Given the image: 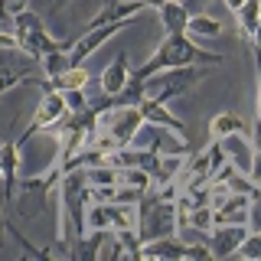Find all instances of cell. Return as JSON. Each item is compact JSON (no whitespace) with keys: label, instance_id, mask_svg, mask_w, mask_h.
Here are the masks:
<instances>
[{"label":"cell","instance_id":"7","mask_svg":"<svg viewBox=\"0 0 261 261\" xmlns=\"http://www.w3.org/2000/svg\"><path fill=\"white\" fill-rule=\"evenodd\" d=\"M137 111L144 114V124H150V127H163V130H170V134H176V137H183L186 141V121L183 118H176L173 111L167 108L163 101H157V98H150V95H144V101L137 105Z\"/></svg>","mask_w":261,"mask_h":261},{"label":"cell","instance_id":"29","mask_svg":"<svg viewBox=\"0 0 261 261\" xmlns=\"http://www.w3.org/2000/svg\"><path fill=\"white\" fill-rule=\"evenodd\" d=\"M0 186H4V173H0Z\"/></svg>","mask_w":261,"mask_h":261},{"label":"cell","instance_id":"27","mask_svg":"<svg viewBox=\"0 0 261 261\" xmlns=\"http://www.w3.org/2000/svg\"><path fill=\"white\" fill-rule=\"evenodd\" d=\"M144 4H147V7H157V10H160V7H163V4H170V0H144Z\"/></svg>","mask_w":261,"mask_h":261},{"label":"cell","instance_id":"28","mask_svg":"<svg viewBox=\"0 0 261 261\" xmlns=\"http://www.w3.org/2000/svg\"><path fill=\"white\" fill-rule=\"evenodd\" d=\"M65 4H69V0H53V13H59Z\"/></svg>","mask_w":261,"mask_h":261},{"label":"cell","instance_id":"5","mask_svg":"<svg viewBox=\"0 0 261 261\" xmlns=\"http://www.w3.org/2000/svg\"><path fill=\"white\" fill-rule=\"evenodd\" d=\"M85 225L105 228V232H124V228H130V206H121V202H88Z\"/></svg>","mask_w":261,"mask_h":261},{"label":"cell","instance_id":"21","mask_svg":"<svg viewBox=\"0 0 261 261\" xmlns=\"http://www.w3.org/2000/svg\"><path fill=\"white\" fill-rule=\"evenodd\" d=\"M23 82H30V75L16 72L13 65H0V95L10 92V88H16V85H23Z\"/></svg>","mask_w":261,"mask_h":261},{"label":"cell","instance_id":"24","mask_svg":"<svg viewBox=\"0 0 261 261\" xmlns=\"http://www.w3.org/2000/svg\"><path fill=\"white\" fill-rule=\"evenodd\" d=\"M248 176L261 186V144H255V157H251V170H248Z\"/></svg>","mask_w":261,"mask_h":261},{"label":"cell","instance_id":"9","mask_svg":"<svg viewBox=\"0 0 261 261\" xmlns=\"http://www.w3.org/2000/svg\"><path fill=\"white\" fill-rule=\"evenodd\" d=\"M144 10H147L144 0H111V4H105L101 10H98L92 20H88L85 30H92V27H108V23H127V20H134V16L144 13Z\"/></svg>","mask_w":261,"mask_h":261},{"label":"cell","instance_id":"22","mask_svg":"<svg viewBox=\"0 0 261 261\" xmlns=\"http://www.w3.org/2000/svg\"><path fill=\"white\" fill-rule=\"evenodd\" d=\"M62 95H65L69 111H85V108H92V101L85 98V88H69V92H62Z\"/></svg>","mask_w":261,"mask_h":261},{"label":"cell","instance_id":"19","mask_svg":"<svg viewBox=\"0 0 261 261\" xmlns=\"http://www.w3.org/2000/svg\"><path fill=\"white\" fill-rule=\"evenodd\" d=\"M39 62H43V72H46V79H53V75H62L65 69H72V62H69V49H56V53H46Z\"/></svg>","mask_w":261,"mask_h":261},{"label":"cell","instance_id":"12","mask_svg":"<svg viewBox=\"0 0 261 261\" xmlns=\"http://www.w3.org/2000/svg\"><path fill=\"white\" fill-rule=\"evenodd\" d=\"M111 232H105V228H88L85 235H79L75 242L69 245V258H79V261H95L101 255V245L108 239Z\"/></svg>","mask_w":261,"mask_h":261},{"label":"cell","instance_id":"14","mask_svg":"<svg viewBox=\"0 0 261 261\" xmlns=\"http://www.w3.org/2000/svg\"><path fill=\"white\" fill-rule=\"evenodd\" d=\"M127 79H130V72H127V56L118 53V56L111 59V65L101 72V95H118L121 88L127 85Z\"/></svg>","mask_w":261,"mask_h":261},{"label":"cell","instance_id":"8","mask_svg":"<svg viewBox=\"0 0 261 261\" xmlns=\"http://www.w3.org/2000/svg\"><path fill=\"white\" fill-rule=\"evenodd\" d=\"M121 30H124V23H108V27H92V30H85L79 39H72L69 62H72V65H82L98 46H105V39H111L114 33H121Z\"/></svg>","mask_w":261,"mask_h":261},{"label":"cell","instance_id":"25","mask_svg":"<svg viewBox=\"0 0 261 261\" xmlns=\"http://www.w3.org/2000/svg\"><path fill=\"white\" fill-rule=\"evenodd\" d=\"M179 4H183V7H186L190 13H196V10H199L202 4H206V0H179Z\"/></svg>","mask_w":261,"mask_h":261},{"label":"cell","instance_id":"3","mask_svg":"<svg viewBox=\"0 0 261 261\" xmlns=\"http://www.w3.org/2000/svg\"><path fill=\"white\" fill-rule=\"evenodd\" d=\"M69 114V105H65V95L62 92H56V88H46L43 92V101L36 105V114L30 118V124H27V130H20V147L30 141V137H36L39 130H46V127H56L59 121Z\"/></svg>","mask_w":261,"mask_h":261},{"label":"cell","instance_id":"15","mask_svg":"<svg viewBox=\"0 0 261 261\" xmlns=\"http://www.w3.org/2000/svg\"><path fill=\"white\" fill-rule=\"evenodd\" d=\"M160 23L167 27V33H186V27H190V10H186L179 0H170V4H163L160 7Z\"/></svg>","mask_w":261,"mask_h":261},{"label":"cell","instance_id":"23","mask_svg":"<svg viewBox=\"0 0 261 261\" xmlns=\"http://www.w3.org/2000/svg\"><path fill=\"white\" fill-rule=\"evenodd\" d=\"M0 49L4 53H20V39L13 36V30H0Z\"/></svg>","mask_w":261,"mask_h":261},{"label":"cell","instance_id":"10","mask_svg":"<svg viewBox=\"0 0 261 261\" xmlns=\"http://www.w3.org/2000/svg\"><path fill=\"white\" fill-rule=\"evenodd\" d=\"M16 170H20V137L0 144V173H4V202L16 199Z\"/></svg>","mask_w":261,"mask_h":261},{"label":"cell","instance_id":"20","mask_svg":"<svg viewBox=\"0 0 261 261\" xmlns=\"http://www.w3.org/2000/svg\"><path fill=\"white\" fill-rule=\"evenodd\" d=\"M239 255L248 258V261H261V228L245 235V242L239 245Z\"/></svg>","mask_w":261,"mask_h":261},{"label":"cell","instance_id":"13","mask_svg":"<svg viewBox=\"0 0 261 261\" xmlns=\"http://www.w3.org/2000/svg\"><path fill=\"white\" fill-rule=\"evenodd\" d=\"M30 82H36L39 88H56V92H69V88H85L88 85V72H85V65H72V69H65L62 75H53V79H30Z\"/></svg>","mask_w":261,"mask_h":261},{"label":"cell","instance_id":"17","mask_svg":"<svg viewBox=\"0 0 261 261\" xmlns=\"http://www.w3.org/2000/svg\"><path fill=\"white\" fill-rule=\"evenodd\" d=\"M235 13H239V23H242L245 39L251 43V36H255V30H258V23H261V0H245Z\"/></svg>","mask_w":261,"mask_h":261},{"label":"cell","instance_id":"26","mask_svg":"<svg viewBox=\"0 0 261 261\" xmlns=\"http://www.w3.org/2000/svg\"><path fill=\"white\" fill-rule=\"evenodd\" d=\"M242 4H245V0H225V7H228V10H232V13H235V10H239V7H242Z\"/></svg>","mask_w":261,"mask_h":261},{"label":"cell","instance_id":"4","mask_svg":"<svg viewBox=\"0 0 261 261\" xmlns=\"http://www.w3.org/2000/svg\"><path fill=\"white\" fill-rule=\"evenodd\" d=\"M206 69H209V65H183V69H163V72H157V92H147V95L167 105L170 98H179V95L190 92L196 82L206 75Z\"/></svg>","mask_w":261,"mask_h":261},{"label":"cell","instance_id":"16","mask_svg":"<svg viewBox=\"0 0 261 261\" xmlns=\"http://www.w3.org/2000/svg\"><path fill=\"white\" fill-rule=\"evenodd\" d=\"M235 130H248V124H245V121H242L235 111H219L216 118H212V124H209V134L216 137V141H222V137L235 134Z\"/></svg>","mask_w":261,"mask_h":261},{"label":"cell","instance_id":"18","mask_svg":"<svg viewBox=\"0 0 261 261\" xmlns=\"http://www.w3.org/2000/svg\"><path fill=\"white\" fill-rule=\"evenodd\" d=\"M186 36H222V23L216 20V16H206V13H193L190 16V27H186Z\"/></svg>","mask_w":261,"mask_h":261},{"label":"cell","instance_id":"11","mask_svg":"<svg viewBox=\"0 0 261 261\" xmlns=\"http://www.w3.org/2000/svg\"><path fill=\"white\" fill-rule=\"evenodd\" d=\"M222 150H225V157L235 163V167L242 170V173H248L251 170V157H255V144L248 141V134L245 130H235V134H228V137H222Z\"/></svg>","mask_w":261,"mask_h":261},{"label":"cell","instance_id":"2","mask_svg":"<svg viewBox=\"0 0 261 261\" xmlns=\"http://www.w3.org/2000/svg\"><path fill=\"white\" fill-rule=\"evenodd\" d=\"M95 127L101 130V134H108L118 147H127L137 134H141L144 114L137 111V105H134V108H108V111L98 114V124Z\"/></svg>","mask_w":261,"mask_h":261},{"label":"cell","instance_id":"1","mask_svg":"<svg viewBox=\"0 0 261 261\" xmlns=\"http://www.w3.org/2000/svg\"><path fill=\"white\" fill-rule=\"evenodd\" d=\"M219 62H222V53H202V49L196 46L186 33H167V39L157 46V53H153L141 69L130 72V75L150 82L163 69H183V65H219Z\"/></svg>","mask_w":261,"mask_h":261},{"label":"cell","instance_id":"6","mask_svg":"<svg viewBox=\"0 0 261 261\" xmlns=\"http://www.w3.org/2000/svg\"><path fill=\"white\" fill-rule=\"evenodd\" d=\"M251 228L248 222H232V225H212L209 235H206V245L212 251V258H228L239 251V245L245 242V235H248Z\"/></svg>","mask_w":261,"mask_h":261}]
</instances>
